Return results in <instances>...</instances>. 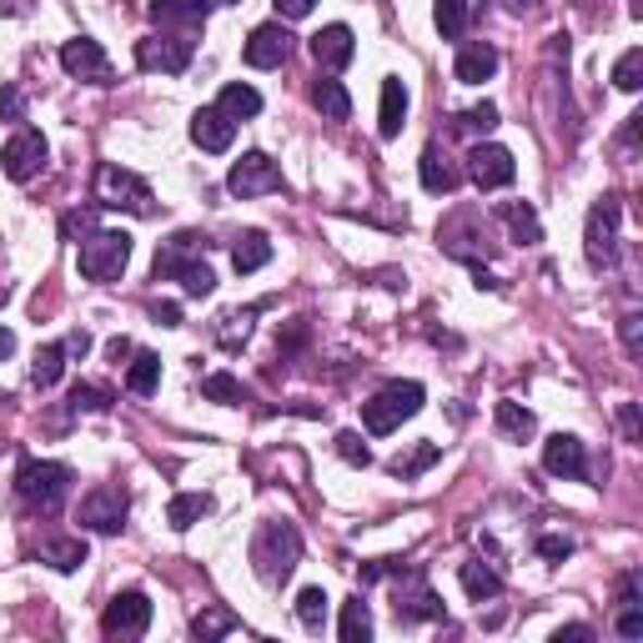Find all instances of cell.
<instances>
[{
    "mask_svg": "<svg viewBox=\"0 0 643 643\" xmlns=\"http://www.w3.org/2000/svg\"><path fill=\"white\" fill-rule=\"evenodd\" d=\"M197 251H207V237H197V232H182V237H171L166 247L157 251V282L161 276H176L186 287V297H211V287H217V276H211V267L201 262Z\"/></svg>",
    "mask_w": 643,
    "mask_h": 643,
    "instance_id": "cell-1",
    "label": "cell"
},
{
    "mask_svg": "<svg viewBox=\"0 0 643 643\" xmlns=\"http://www.w3.org/2000/svg\"><path fill=\"white\" fill-rule=\"evenodd\" d=\"M251 564L262 583H287L292 568L302 564V533L292 523H262L251 539Z\"/></svg>",
    "mask_w": 643,
    "mask_h": 643,
    "instance_id": "cell-2",
    "label": "cell"
},
{
    "mask_svg": "<svg viewBox=\"0 0 643 643\" xmlns=\"http://www.w3.org/2000/svg\"><path fill=\"white\" fill-rule=\"evenodd\" d=\"M422 382H387L378 397H368L362 403V428H368L372 437L393 433V428H403L407 418H418L422 412Z\"/></svg>",
    "mask_w": 643,
    "mask_h": 643,
    "instance_id": "cell-3",
    "label": "cell"
},
{
    "mask_svg": "<svg viewBox=\"0 0 643 643\" xmlns=\"http://www.w3.org/2000/svg\"><path fill=\"white\" fill-rule=\"evenodd\" d=\"M15 493L40 512H55L66 503L71 493V468L66 462H46V458H30L21 462V473H15Z\"/></svg>",
    "mask_w": 643,
    "mask_h": 643,
    "instance_id": "cell-4",
    "label": "cell"
},
{
    "mask_svg": "<svg viewBox=\"0 0 643 643\" xmlns=\"http://www.w3.org/2000/svg\"><path fill=\"white\" fill-rule=\"evenodd\" d=\"M81 276L86 282H116L132 262V237L126 232H91V237L81 242Z\"/></svg>",
    "mask_w": 643,
    "mask_h": 643,
    "instance_id": "cell-5",
    "label": "cell"
},
{
    "mask_svg": "<svg viewBox=\"0 0 643 643\" xmlns=\"http://www.w3.org/2000/svg\"><path fill=\"white\" fill-rule=\"evenodd\" d=\"M96 201L111 211H132V217H151V186L136 176V171L126 166H111L106 161L101 171H96Z\"/></svg>",
    "mask_w": 643,
    "mask_h": 643,
    "instance_id": "cell-6",
    "label": "cell"
},
{
    "mask_svg": "<svg viewBox=\"0 0 643 643\" xmlns=\"http://www.w3.org/2000/svg\"><path fill=\"white\" fill-rule=\"evenodd\" d=\"M146 629H151V598L141 589H126L106 604V614H101L106 639H141Z\"/></svg>",
    "mask_w": 643,
    "mask_h": 643,
    "instance_id": "cell-7",
    "label": "cell"
},
{
    "mask_svg": "<svg viewBox=\"0 0 643 643\" xmlns=\"http://www.w3.org/2000/svg\"><path fill=\"white\" fill-rule=\"evenodd\" d=\"M618 222H623V201H618V197L593 201L589 232H583V242H589V262H593V267H608V262L618 257Z\"/></svg>",
    "mask_w": 643,
    "mask_h": 643,
    "instance_id": "cell-8",
    "label": "cell"
},
{
    "mask_svg": "<svg viewBox=\"0 0 643 643\" xmlns=\"http://www.w3.org/2000/svg\"><path fill=\"white\" fill-rule=\"evenodd\" d=\"M226 191L242 197V201L267 197V191H282V171H276V161L267 157V151H247V157L232 166V176H226Z\"/></svg>",
    "mask_w": 643,
    "mask_h": 643,
    "instance_id": "cell-9",
    "label": "cell"
},
{
    "mask_svg": "<svg viewBox=\"0 0 643 643\" xmlns=\"http://www.w3.org/2000/svg\"><path fill=\"white\" fill-rule=\"evenodd\" d=\"M46 157H51L46 136L30 132V126H26V132H15L11 141H5V151H0V171H5L11 182H30V176H40Z\"/></svg>",
    "mask_w": 643,
    "mask_h": 643,
    "instance_id": "cell-10",
    "label": "cell"
},
{
    "mask_svg": "<svg viewBox=\"0 0 643 643\" xmlns=\"http://www.w3.org/2000/svg\"><path fill=\"white\" fill-rule=\"evenodd\" d=\"M126 512H132V503H126L121 487H91L81 498V528H91V533H121Z\"/></svg>",
    "mask_w": 643,
    "mask_h": 643,
    "instance_id": "cell-11",
    "label": "cell"
},
{
    "mask_svg": "<svg viewBox=\"0 0 643 643\" xmlns=\"http://www.w3.org/2000/svg\"><path fill=\"white\" fill-rule=\"evenodd\" d=\"M136 66L161 71V76H182L191 66V40L186 36H146L136 40Z\"/></svg>",
    "mask_w": 643,
    "mask_h": 643,
    "instance_id": "cell-12",
    "label": "cell"
},
{
    "mask_svg": "<svg viewBox=\"0 0 643 643\" xmlns=\"http://www.w3.org/2000/svg\"><path fill=\"white\" fill-rule=\"evenodd\" d=\"M61 66H66V76H76V81L111 86V55H106L101 40H91V36L66 40V46H61Z\"/></svg>",
    "mask_w": 643,
    "mask_h": 643,
    "instance_id": "cell-13",
    "label": "cell"
},
{
    "mask_svg": "<svg viewBox=\"0 0 643 643\" xmlns=\"http://www.w3.org/2000/svg\"><path fill=\"white\" fill-rule=\"evenodd\" d=\"M468 176H473L478 191H498V186H508L512 176H518V166H512V151L508 146H473L468 151Z\"/></svg>",
    "mask_w": 643,
    "mask_h": 643,
    "instance_id": "cell-14",
    "label": "cell"
},
{
    "mask_svg": "<svg viewBox=\"0 0 643 643\" xmlns=\"http://www.w3.org/2000/svg\"><path fill=\"white\" fill-rule=\"evenodd\" d=\"M543 468H548L553 478L583 483V478H589V453H583V443H578L573 433H553L548 443H543Z\"/></svg>",
    "mask_w": 643,
    "mask_h": 643,
    "instance_id": "cell-15",
    "label": "cell"
},
{
    "mask_svg": "<svg viewBox=\"0 0 643 643\" xmlns=\"http://www.w3.org/2000/svg\"><path fill=\"white\" fill-rule=\"evenodd\" d=\"M292 55V30L287 26H257L247 36V66H257V71H272V66H282Z\"/></svg>",
    "mask_w": 643,
    "mask_h": 643,
    "instance_id": "cell-16",
    "label": "cell"
},
{
    "mask_svg": "<svg viewBox=\"0 0 643 643\" xmlns=\"http://www.w3.org/2000/svg\"><path fill=\"white\" fill-rule=\"evenodd\" d=\"M232 136H237V121L217 111V106H201L197 116H191V141L201 151H232Z\"/></svg>",
    "mask_w": 643,
    "mask_h": 643,
    "instance_id": "cell-17",
    "label": "cell"
},
{
    "mask_svg": "<svg viewBox=\"0 0 643 643\" xmlns=\"http://www.w3.org/2000/svg\"><path fill=\"white\" fill-rule=\"evenodd\" d=\"M353 51H357V40H353V30L342 26H322L312 36V55H317V66L322 71H342L347 66V61H353Z\"/></svg>",
    "mask_w": 643,
    "mask_h": 643,
    "instance_id": "cell-18",
    "label": "cell"
},
{
    "mask_svg": "<svg viewBox=\"0 0 643 643\" xmlns=\"http://www.w3.org/2000/svg\"><path fill=\"white\" fill-rule=\"evenodd\" d=\"M222 0H151V21L157 26H201Z\"/></svg>",
    "mask_w": 643,
    "mask_h": 643,
    "instance_id": "cell-19",
    "label": "cell"
},
{
    "mask_svg": "<svg viewBox=\"0 0 643 643\" xmlns=\"http://www.w3.org/2000/svg\"><path fill=\"white\" fill-rule=\"evenodd\" d=\"M493 71H498V51H493L487 40H473V46H462L458 51L453 76H458L462 86H483V81H493Z\"/></svg>",
    "mask_w": 643,
    "mask_h": 643,
    "instance_id": "cell-20",
    "label": "cell"
},
{
    "mask_svg": "<svg viewBox=\"0 0 643 643\" xmlns=\"http://www.w3.org/2000/svg\"><path fill=\"white\" fill-rule=\"evenodd\" d=\"M403 121H407V86L397 76L382 81V111H378V132L393 141L397 132H403Z\"/></svg>",
    "mask_w": 643,
    "mask_h": 643,
    "instance_id": "cell-21",
    "label": "cell"
},
{
    "mask_svg": "<svg viewBox=\"0 0 643 643\" xmlns=\"http://www.w3.org/2000/svg\"><path fill=\"white\" fill-rule=\"evenodd\" d=\"M397 618H443V598H437L422 578H412V589H397Z\"/></svg>",
    "mask_w": 643,
    "mask_h": 643,
    "instance_id": "cell-22",
    "label": "cell"
},
{
    "mask_svg": "<svg viewBox=\"0 0 643 643\" xmlns=\"http://www.w3.org/2000/svg\"><path fill=\"white\" fill-rule=\"evenodd\" d=\"M217 111H226L232 121H251L262 111V91L247 86V81H232V86H222V96H217Z\"/></svg>",
    "mask_w": 643,
    "mask_h": 643,
    "instance_id": "cell-23",
    "label": "cell"
},
{
    "mask_svg": "<svg viewBox=\"0 0 643 643\" xmlns=\"http://www.w3.org/2000/svg\"><path fill=\"white\" fill-rule=\"evenodd\" d=\"M267 262H272V242H267V232H242L237 247H232V267L247 276V272H262Z\"/></svg>",
    "mask_w": 643,
    "mask_h": 643,
    "instance_id": "cell-24",
    "label": "cell"
},
{
    "mask_svg": "<svg viewBox=\"0 0 643 643\" xmlns=\"http://www.w3.org/2000/svg\"><path fill=\"white\" fill-rule=\"evenodd\" d=\"M312 106L327 121H347V116H353V96H347V86H342V81H332V76H322L312 86Z\"/></svg>",
    "mask_w": 643,
    "mask_h": 643,
    "instance_id": "cell-25",
    "label": "cell"
},
{
    "mask_svg": "<svg viewBox=\"0 0 643 643\" xmlns=\"http://www.w3.org/2000/svg\"><path fill=\"white\" fill-rule=\"evenodd\" d=\"M40 564H51L55 573H76L86 564V539H46L40 543Z\"/></svg>",
    "mask_w": 643,
    "mask_h": 643,
    "instance_id": "cell-26",
    "label": "cell"
},
{
    "mask_svg": "<svg viewBox=\"0 0 643 643\" xmlns=\"http://www.w3.org/2000/svg\"><path fill=\"white\" fill-rule=\"evenodd\" d=\"M458 578H462V589H468V598H473V604H487V598H498V593H503V578L493 573V568H487L483 558L462 564V568H458Z\"/></svg>",
    "mask_w": 643,
    "mask_h": 643,
    "instance_id": "cell-27",
    "label": "cell"
},
{
    "mask_svg": "<svg viewBox=\"0 0 643 643\" xmlns=\"http://www.w3.org/2000/svg\"><path fill=\"white\" fill-rule=\"evenodd\" d=\"M503 222H508L512 242H523V247H539V242H543L539 211L528 207V201H508V207H503Z\"/></svg>",
    "mask_w": 643,
    "mask_h": 643,
    "instance_id": "cell-28",
    "label": "cell"
},
{
    "mask_svg": "<svg viewBox=\"0 0 643 643\" xmlns=\"http://www.w3.org/2000/svg\"><path fill=\"white\" fill-rule=\"evenodd\" d=\"M207 512H211L207 493H176V498H171V508H166V523L176 528V533H186V528H197Z\"/></svg>",
    "mask_w": 643,
    "mask_h": 643,
    "instance_id": "cell-29",
    "label": "cell"
},
{
    "mask_svg": "<svg viewBox=\"0 0 643 643\" xmlns=\"http://www.w3.org/2000/svg\"><path fill=\"white\" fill-rule=\"evenodd\" d=\"M418 171H422V186H428L433 197H443V191H453V186H458V171H453V161H447L437 146H428V151H422V166Z\"/></svg>",
    "mask_w": 643,
    "mask_h": 643,
    "instance_id": "cell-30",
    "label": "cell"
},
{
    "mask_svg": "<svg viewBox=\"0 0 643 643\" xmlns=\"http://www.w3.org/2000/svg\"><path fill=\"white\" fill-rule=\"evenodd\" d=\"M61 372H66V342L40 347L36 362H30V382H36L40 393H46V387H55V382H61Z\"/></svg>",
    "mask_w": 643,
    "mask_h": 643,
    "instance_id": "cell-31",
    "label": "cell"
},
{
    "mask_svg": "<svg viewBox=\"0 0 643 643\" xmlns=\"http://www.w3.org/2000/svg\"><path fill=\"white\" fill-rule=\"evenodd\" d=\"M493 422H498V433L503 437H512V443H523V437H533V412H528L523 403H498L493 407Z\"/></svg>",
    "mask_w": 643,
    "mask_h": 643,
    "instance_id": "cell-32",
    "label": "cell"
},
{
    "mask_svg": "<svg viewBox=\"0 0 643 643\" xmlns=\"http://www.w3.org/2000/svg\"><path fill=\"white\" fill-rule=\"evenodd\" d=\"M468 15H473V0H433V21L443 30V40H462Z\"/></svg>",
    "mask_w": 643,
    "mask_h": 643,
    "instance_id": "cell-33",
    "label": "cell"
},
{
    "mask_svg": "<svg viewBox=\"0 0 643 643\" xmlns=\"http://www.w3.org/2000/svg\"><path fill=\"white\" fill-rule=\"evenodd\" d=\"M342 643H368L372 639V608L362 598H347L342 604V623H337Z\"/></svg>",
    "mask_w": 643,
    "mask_h": 643,
    "instance_id": "cell-34",
    "label": "cell"
},
{
    "mask_svg": "<svg viewBox=\"0 0 643 643\" xmlns=\"http://www.w3.org/2000/svg\"><path fill=\"white\" fill-rule=\"evenodd\" d=\"M126 387L136 397H151L161 387V357L157 353H136V362L126 368Z\"/></svg>",
    "mask_w": 643,
    "mask_h": 643,
    "instance_id": "cell-35",
    "label": "cell"
},
{
    "mask_svg": "<svg viewBox=\"0 0 643 643\" xmlns=\"http://www.w3.org/2000/svg\"><path fill=\"white\" fill-rule=\"evenodd\" d=\"M201 397H211V403H222V407H242L247 403V387L232 372H207L201 378Z\"/></svg>",
    "mask_w": 643,
    "mask_h": 643,
    "instance_id": "cell-36",
    "label": "cell"
},
{
    "mask_svg": "<svg viewBox=\"0 0 643 643\" xmlns=\"http://www.w3.org/2000/svg\"><path fill=\"white\" fill-rule=\"evenodd\" d=\"M297 618H302V629L322 633V623H327V593H322V589H302V593H297Z\"/></svg>",
    "mask_w": 643,
    "mask_h": 643,
    "instance_id": "cell-37",
    "label": "cell"
},
{
    "mask_svg": "<svg viewBox=\"0 0 643 643\" xmlns=\"http://www.w3.org/2000/svg\"><path fill=\"white\" fill-rule=\"evenodd\" d=\"M437 458H443V447H437V443H418L412 453H407V458L393 462V473H397V478H418V473H428Z\"/></svg>",
    "mask_w": 643,
    "mask_h": 643,
    "instance_id": "cell-38",
    "label": "cell"
},
{
    "mask_svg": "<svg viewBox=\"0 0 643 643\" xmlns=\"http://www.w3.org/2000/svg\"><path fill=\"white\" fill-rule=\"evenodd\" d=\"M614 86H618V91H639V86H643V51H639V46L618 55V66H614Z\"/></svg>",
    "mask_w": 643,
    "mask_h": 643,
    "instance_id": "cell-39",
    "label": "cell"
},
{
    "mask_svg": "<svg viewBox=\"0 0 643 643\" xmlns=\"http://www.w3.org/2000/svg\"><path fill=\"white\" fill-rule=\"evenodd\" d=\"M251 317H257V307H247V312H226L222 327H217V342L222 347H237V342L251 337Z\"/></svg>",
    "mask_w": 643,
    "mask_h": 643,
    "instance_id": "cell-40",
    "label": "cell"
},
{
    "mask_svg": "<svg viewBox=\"0 0 643 643\" xmlns=\"http://www.w3.org/2000/svg\"><path fill=\"white\" fill-rule=\"evenodd\" d=\"M191 629H197V639H222V633L242 629V623H237V614H226V608H207Z\"/></svg>",
    "mask_w": 643,
    "mask_h": 643,
    "instance_id": "cell-41",
    "label": "cell"
},
{
    "mask_svg": "<svg viewBox=\"0 0 643 643\" xmlns=\"http://www.w3.org/2000/svg\"><path fill=\"white\" fill-rule=\"evenodd\" d=\"M71 407H76V412H106V407H111V393L96 387V382H76V387H71Z\"/></svg>",
    "mask_w": 643,
    "mask_h": 643,
    "instance_id": "cell-42",
    "label": "cell"
},
{
    "mask_svg": "<svg viewBox=\"0 0 643 643\" xmlns=\"http://www.w3.org/2000/svg\"><path fill=\"white\" fill-rule=\"evenodd\" d=\"M458 126L462 132H493V126H498V106L483 101V106H473V111H462Z\"/></svg>",
    "mask_w": 643,
    "mask_h": 643,
    "instance_id": "cell-43",
    "label": "cell"
},
{
    "mask_svg": "<svg viewBox=\"0 0 643 643\" xmlns=\"http://www.w3.org/2000/svg\"><path fill=\"white\" fill-rule=\"evenodd\" d=\"M337 453L353 462V468H368V462H372V453H368V443H362V433H337Z\"/></svg>",
    "mask_w": 643,
    "mask_h": 643,
    "instance_id": "cell-44",
    "label": "cell"
},
{
    "mask_svg": "<svg viewBox=\"0 0 643 643\" xmlns=\"http://www.w3.org/2000/svg\"><path fill=\"white\" fill-rule=\"evenodd\" d=\"M539 553L548 558V564H564V558H573V539H558V533H548V539H539Z\"/></svg>",
    "mask_w": 643,
    "mask_h": 643,
    "instance_id": "cell-45",
    "label": "cell"
},
{
    "mask_svg": "<svg viewBox=\"0 0 643 643\" xmlns=\"http://www.w3.org/2000/svg\"><path fill=\"white\" fill-rule=\"evenodd\" d=\"M618 332H623V347H629V357H639V347H643V317L629 312L623 322H618Z\"/></svg>",
    "mask_w": 643,
    "mask_h": 643,
    "instance_id": "cell-46",
    "label": "cell"
},
{
    "mask_svg": "<svg viewBox=\"0 0 643 643\" xmlns=\"http://www.w3.org/2000/svg\"><path fill=\"white\" fill-rule=\"evenodd\" d=\"M21 111H26L21 91H15V86H0V121H21Z\"/></svg>",
    "mask_w": 643,
    "mask_h": 643,
    "instance_id": "cell-47",
    "label": "cell"
},
{
    "mask_svg": "<svg viewBox=\"0 0 643 643\" xmlns=\"http://www.w3.org/2000/svg\"><path fill=\"white\" fill-rule=\"evenodd\" d=\"M151 317H157L161 327H182V307L176 302H151Z\"/></svg>",
    "mask_w": 643,
    "mask_h": 643,
    "instance_id": "cell-48",
    "label": "cell"
},
{
    "mask_svg": "<svg viewBox=\"0 0 643 643\" xmlns=\"http://www.w3.org/2000/svg\"><path fill=\"white\" fill-rule=\"evenodd\" d=\"M618 633H623V639H643V614H639V608H623V618H618Z\"/></svg>",
    "mask_w": 643,
    "mask_h": 643,
    "instance_id": "cell-49",
    "label": "cell"
},
{
    "mask_svg": "<svg viewBox=\"0 0 643 643\" xmlns=\"http://www.w3.org/2000/svg\"><path fill=\"white\" fill-rule=\"evenodd\" d=\"M272 5H276L282 15H287V21H302V15H312L317 0H272Z\"/></svg>",
    "mask_w": 643,
    "mask_h": 643,
    "instance_id": "cell-50",
    "label": "cell"
},
{
    "mask_svg": "<svg viewBox=\"0 0 643 643\" xmlns=\"http://www.w3.org/2000/svg\"><path fill=\"white\" fill-rule=\"evenodd\" d=\"M578 639H593V629H589V623H568V629H558V633H553V643H578Z\"/></svg>",
    "mask_w": 643,
    "mask_h": 643,
    "instance_id": "cell-51",
    "label": "cell"
},
{
    "mask_svg": "<svg viewBox=\"0 0 643 643\" xmlns=\"http://www.w3.org/2000/svg\"><path fill=\"white\" fill-rule=\"evenodd\" d=\"M91 353V337H86V332H71L66 337V357H86Z\"/></svg>",
    "mask_w": 643,
    "mask_h": 643,
    "instance_id": "cell-52",
    "label": "cell"
},
{
    "mask_svg": "<svg viewBox=\"0 0 643 643\" xmlns=\"http://www.w3.org/2000/svg\"><path fill=\"white\" fill-rule=\"evenodd\" d=\"M106 353H111V362H121V357H132V342H126V337H116L111 347H106Z\"/></svg>",
    "mask_w": 643,
    "mask_h": 643,
    "instance_id": "cell-53",
    "label": "cell"
},
{
    "mask_svg": "<svg viewBox=\"0 0 643 643\" xmlns=\"http://www.w3.org/2000/svg\"><path fill=\"white\" fill-rule=\"evenodd\" d=\"M11 353H15V332H11V327H0V362H5Z\"/></svg>",
    "mask_w": 643,
    "mask_h": 643,
    "instance_id": "cell-54",
    "label": "cell"
},
{
    "mask_svg": "<svg viewBox=\"0 0 643 643\" xmlns=\"http://www.w3.org/2000/svg\"><path fill=\"white\" fill-rule=\"evenodd\" d=\"M512 11H533V5H539V0H508Z\"/></svg>",
    "mask_w": 643,
    "mask_h": 643,
    "instance_id": "cell-55",
    "label": "cell"
},
{
    "mask_svg": "<svg viewBox=\"0 0 643 643\" xmlns=\"http://www.w3.org/2000/svg\"><path fill=\"white\" fill-rule=\"evenodd\" d=\"M629 11H633V15H643V0H629Z\"/></svg>",
    "mask_w": 643,
    "mask_h": 643,
    "instance_id": "cell-56",
    "label": "cell"
},
{
    "mask_svg": "<svg viewBox=\"0 0 643 643\" xmlns=\"http://www.w3.org/2000/svg\"><path fill=\"white\" fill-rule=\"evenodd\" d=\"M222 5H237V0H222Z\"/></svg>",
    "mask_w": 643,
    "mask_h": 643,
    "instance_id": "cell-57",
    "label": "cell"
}]
</instances>
